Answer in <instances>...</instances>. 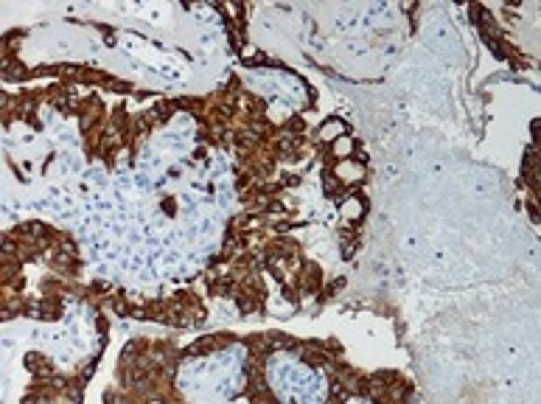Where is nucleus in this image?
Listing matches in <instances>:
<instances>
[{"label": "nucleus", "instance_id": "nucleus-1", "mask_svg": "<svg viewBox=\"0 0 541 404\" xmlns=\"http://www.w3.org/2000/svg\"><path fill=\"white\" fill-rule=\"evenodd\" d=\"M357 404H359V401H357Z\"/></svg>", "mask_w": 541, "mask_h": 404}]
</instances>
